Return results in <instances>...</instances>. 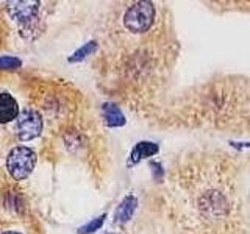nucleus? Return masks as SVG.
<instances>
[{
    "label": "nucleus",
    "mask_w": 250,
    "mask_h": 234,
    "mask_svg": "<svg viewBox=\"0 0 250 234\" xmlns=\"http://www.w3.org/2000/svg\"><path fill=\"white\" fill-rule=\"evenodd\" d=\"M36 164V155L28 147H16L6 158V169L14 179H25Z\"/></svg>",
    "instance_id": "1"
},
{
    "label": "nucleus",
    "mask_w": 250,
    "mask_h": 234,
    "mask_svg": "<svg viewBox=\"0 0 250 234\" xmlns=\"http://www.w3.org/2000/svg\"><path fill=\"white\" fill-rule=\"evenodd\" d=\"M155 18V8L150 2L133 3L124 16V23L133 33H144L152 27Z\"/></svg>",
    "instance_id": "2"
},
{
    "label": "nucleus",
    "mask_w": 250,
    "mask_h": 234,
    "mask_svg": "<svg viewBox=\"0 0 250 234\" xmlns=\"http://www.w3.org/2000/svg\"><path fill=\"white\" fill-rule=\"evenodd\" d=\"M16 135L21 140H31L42 131V119L35 109H25L16 119Z\"/></svg>",
    "instance_id": "3"
},
{
    "label": "nucleus",
    "mask_w": 250,
    "mask_h": 234,
    "mask_svg": "<svg viewBox=\"0 0 250 234\" xmlns=\"http://www.w3.org/2000/svg\"><path fill=\"white\" fill-rule=\"evenodd\" d=\"M39 10V3L33 2V0H22V2H10L8 3V11L13 16L16 20L22 23L30 22L36 18Z\"/></svg>",
    "instance_id": "4"
},
{
    "label": "nucleus",
    "mask_w": 250,
    "mask_h": 234,
    "mask_svg": "<svg viewBox=\"0 0 250 234\" xmlns=\"http://www.w3.org/2000/svg\"><path fill=\"white\" fill-rule=\"evenodd\" d=\"M19 116V106L10 94L2 92L0 94V123L11 122L18 119Z\"/></svg>",
    "instance_id": "5"
},
{
    "label": "nucleus",
    "mask_w": 250,
    "mask_h": 234,
    "mask_svg": "<svg viewBox=\"0 0 250 234\" xmlns=\"http://www.w3.org/2000/svg\"><path fill=\"white\" fill-rule=\"evenodd\" d=\"M136 206H138V200L133 197V195H128V197H125L122 200V203L119 205V208L116 209V214H114V218L117 223H125L128 222L133 213L136 211Z\"/></svg>",
    "instance_id": "6"
},
{
    "label": "nucleus",
    "mask_w": 250,
    "mask_h": 234,
    "mask_svg": "<svg viewBox=\"0 0 250 234\" xmlns=\"http://www.w3.org/2000/svg\"><path fill=\"white\" fill-rule=\"evenodd\" d=\"M104 119L108 127H122L125 123V117L122 111L113 103L104 105Z\"/></svg>",
    "instance_id": "7"
},
{
    "label": "nucleus",
    "mask_w": 250,
    "mask_h": 234,
    "mask_svg": "<svg viewBox=\"0 0 250 234\" xmlns=\"http://www.w3.org/2000/svg\"><path fill=\"white\" fill-rule=\"evenodd\" d=\"M155 153H158V145L153 142H139L135 148H133L130 162H139L141 159L153 156Z\"/></svg>",
    "instance_id": "8"
},
{
    "label": "nucleus",
    "mask_w": 250,
    "mask_h": 234,
    "mask_svg": "<svg viewBox=\"0 0 250 234\" xmlns=\"http://www.w3.org/2000/svg\"><path fill=\"white\" fill-rule=\"evenodd\" d=\"M96 49H97V44L94 42V41H91V42H88V44H84L82 49H78L72 57H70V61L72 62H75V61H80V59H83V58H86L88 55H91L92 52H96Z\"/></svg>",
    "instance_id": "9"
},
{
    "label": "nucleus",
    "mask_w": 250,
    "mask_h": 234,
    "mask_svg": "<svg viewBox=\"0 0 250 234\" xmlns=\"http://www.w3.org/2000/svg\"><path fill=\"white\" fill-rule=\"evenodd\" d=\"M104 222H105V215H100L97 218H94V220H91L88 225L82 226V228L78 230V233H80V234H91V233H94L96 230H99L100 226L104 225Z\"/></svg>",
    "instance_id": "10"
},
{
    "label": "nucleus",
    "mask_w": 250,
    "mask_h": 234,
    "mask_svg": "<svg viewBox=\"0 0 250 234\" xmlns=\"http://www.w3.org/2000/svg\"><path fill=\"white\" fill-rule=\"evenodd\" d=\"M19 66H21V61L14 57H2L0 58V70H6V69L14 70Z\"/></svg>",
    "instance_id": "11"
},
{
    "label": "nucleus",
    "mask_w": 250,
    "mask_h": 234,
    "mask_svg": "<svg viewBox=\"0 0 250 234\" xmlns=\"http://www.w3.org/2000/svg\"><path fill=\"white\" fill-rule=\"evenodd\" d=\"M3 234H21V233H16V231H5Z\"/></svg>",
    "instance_id": "12"
}]
</instances>
